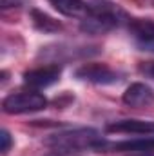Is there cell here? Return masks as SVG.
<instances>
[{"label":"cell","mask_w":154,"mask_h":156,"mask_svg":"<svg viewBox=\"0 0 154 156\" xmlns=\"http://www.w3.org/2000/svg\"><path fill=\"white\" fill-rule=\"evenodd\" d=\"M27 0H2V9L7 11V9H16V7H22Z\"/></svg>","instance_id":"15"},{"label":"cell","mask_w":154,"mask_h":156,"mask_svg":"<svg viewBox=\"0 0 154 156\" xmlns=\"http://www.w3.org/2000/svg\"><path fill=\"white\" fill-rule=\"evenodd\" d=\"M138 71H140L143 76L152 78V80H154V62H140Z\"/></svg>","instance_id":"14"},{"label":"cell","mask_w":154,"mask_h":156,"mask_svg":"<svg viewBox=\"0 0 154 156\" xmlns=\"http://www.w3.org/2000/svg\"><path fill=\"white\" fill-rule=\"evenodd\" d=\"M62 76V66L60 64H45V66H40V67H33L29 71L24 73V83L35 91L40 89H45V87H51L54 85Z\"/></svg>","instance_id":"5"},{"label":"cell","mask_w":154,"mask_h":156,"mask_svg":"<svg viewBox=\"0 0 154 156\" xmlns=\"http://www.w3.org/2000/svg\"><path fill=\"white\" fill-rule=\"evenodd\" d=\"M0 140H2L0 153H2V156H5L9 151H11V147H13V136H11V133H9L7 129H2V133H0Z\"/></svg>","instance_id":"13"},{"label":"cell","mask_w":154,"mask_h":156,"mask_svg":"<svg viewBox=\"0 0 154 156\" xmlns=\"http://www.w3.org/2000/svg\"><path fill=\"white\" fill-rule=\"evenodd\" d=\"M91 49H98V47H91V45H67V44H58V45H49L44 47L40 51V56L51 60V64H60L62 60H71L76 56H89L94 55L98 51H91Z\"/></svg>","instance_id":"6"},{"label":"cell","mask_w":154,"mask_h":156,"mask_svg":"<svg viewBox=\"0 0 154 156\" xmlns=\"http://www.w3.org/2000/svg\"><path fill=\"white\" fill-rule=\"evenodd\" d=\"M75 78L80 82L94 83V85H113L120 82V73L107 64L85 62L75 69Z\"/></svg>","instance_id":"4"},{"label":"cell","mask_w":154,"mask_h":156,"mask_svg":"<svg viewBox=\"0 0 154 156\" xmlns=\"http://www.w3.org/2000/svg\"><path fill=\"white\" fill-rule=\"evenodd\" d=\"M49 4L62 15L83 18L87 15V2L85 0H49Z\"/></svg>","instance_id":"12"},{"label":"cell","mask_w":154,"mask_h":156,"mask_svg":"<svg viewBox=\"0 0 154 156\" xmlns=\"http://www.w3.org/2000/svg\"><path fill=\"white\" fill-rule=\"evenodd\" d=\"M45 107H47V98L35 89L11 93L2 100V111L5 115H27L42 111Z\"/></svg>","instance_id":"3"},{"label":"cell","mask_w":154,"mask_h":156,"mask_svg":"<svg viewBox=\"0 0 154 156\" xmlns=\"http://www.w3.org/2000/svg\"><path fill=\"white\" fill-rule=\"evenodd\" d=\"M44 144L56 153L76 154V153L87 151V149L89 151H102L105 140L93 127H75V129H67V131L49 134L44 140Z\"/></svg>","instance_id":"2"},{"label":"cell","mask_w":154,"mask_h":156,"mask_svg":"<svg viewBox=\"0 0 154 156\" xmlns=\"http://www.w3.org/2000/svg\"><path fill=\"white\" fill-rule=\"evenodd\" d=\"M102 151H114V153H152L154 151V134L136 138V140H125V142H105Z\"/></svg>","instance_id":"10"},{"label":"cell","mask_w":154,"mask_h":156,"mask_svg":"<svg viewBox=\"0 0 154 156\" xmlns=\"http://www.w3.org/2000/svg\"><path fill=\"white\" fill-rule=\"evenodd\" d=\"M127 29L142 51L154 53V20L152 18H131Z\"/></svg>","instance_id":"7"},{"label":"cell","mask_w":154,"mask_h":156,"mask_svg":"<svg viewBox=\"0 0 154 156\" xmlns=\"http://www.w3.org/2000/svg\"><path fill=\"white\" fill-rule=\"evenodd\" d=\"M49 156H75V154H69V153H56V151H53V154Z\"/></svg>","instance_id":"16"},{"label":"cell","mask_w":154,"mask_h":156,"mask_svg":"<svg viewBox=\"0 0 154 156\" xmlns=\"http://www.w3.org/2000/svg\"><path fill=\"white\" fill-rule=\"evenodd\" d=\"M31 22H33L35 29H38L40 33H49L51 35V33H60L64 29L60 20L53 18L51 15H47L45 11L37 9V7L31 9Z\"/></svg>","instance_id":"11"},{"label":"cell","mask_w":154,"mask_h":156,"mask_svg":"<svg viewBox=\"0 0 154 156\" xmlns=\"http://www.w3.org/2000/svg\"><path fill=\"white\" fill-rule=\"evenodd\" d=\"M129 20L127 11L113 0H89L87 15L82 18L80 29L87 35H103L127 24Z\"/></svg>","instance_id":"1"},{"label":"cell","mask_w":154,"mask_h":156,"mask_svg":"<svg viewBox=\"0 0 154 156\" xmlns=\"http://www.w3.org/2000/svg\"><path fill=\"white\" fill-rule=\"evenodd\" d=\"M121 102L127 107H132V109L149 107V105L154 104V89L151 85L143 83V82H134L123 91Z\"/></svg>","instance_id":"9"},{"label":"cell","mask_w":154,"mask_h":156,"mask_svg":"<svg viewBox=\"0 0 154 156\" xmlns=\"http://www.w3.org/2000/svg\"><path fill=\"white\" fill-rule=\"evenodd\" d=\"M105 131L111 134H138V136H151L154 134L152 120H138V118H125L114 120L105 125Z\"/></svg>","instance_id":"8"},{"label":"cell","mask_w":154,"mask_h":156,"mask_svg":"<svg viewBox=\"0 0 154 156\" xmlns=\"http://www.w3.org/2000/svg\"><path fill=\"white\" fill-rule=\"evenodd\" d=\"M129 156H154V153H136V154H129Z\"/></svg>","instance_id":"17"}]
</instances>
